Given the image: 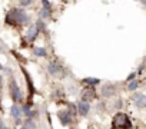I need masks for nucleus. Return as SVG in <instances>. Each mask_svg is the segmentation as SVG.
Wrapping results in <instances>:
<instances>
[{"label":"nucleus","mask_w":146,"mask_h":129,"mask_svg":"<svg viewBox=\"0 0 146 129\" xmlns=\"http://www.w3.org/2000/svg\"><path fill=\"white\" fill-rule=\"evenodd\" d=\"M27 16L23 10L20 9H13L12 12L7 13V23H17V25H25L27 23Z\"/></svg>","instance_id":"nucleus-1"},{"label":"nucleus","mask_w":146,"mask_h":129,"mask_svg":"<svg viewBox=\"0 0 146 129\" xmlns=\"http://www.w3.org/2000/svg\"><path fill=\"white\" fill-rule=\"evenodd\" d=\"M127 126H130V120L125 113H117L113 118V128L117 129V128H127Z\"/></svg>","instance_id":"nucleus-2"},{"label":"nucleus","mask_w":146,"mask_h":129,"mask_svg":"<svg viewBox=\"0 0 146 129\" xmlns=\"http://www.w3.org/2000/svg\"><path fill=\"white\" fill-rule=\"evenodd\" d=\"M10 90H12L13 99H15V100H19V99H20V89L17 88V85H16V82H15L13 79L10 80Z\"/></svg>","instance_id":"nucleus-3"},{"label":"nucleus","mask_w":146,"mask_h":129,"mask_svg":"<svg viewBox=\"0 0 146 129\" xmlns=\"http://www.w3.org/2000/svg\"><path fill=\"white\" fill-rule=\"evenodd\" d=\"M133 100H135V105L139 106V108H145V106H146V96H145V95L137 93V95L133 98Z\"/></svg>","instance_id":"nucleus-4"},{"label":"nucleus","mask_w":146,"mask_h":129,"mask_svg":"<svg viewBox=\"0 0 146 129\" xmlns=\"http://www.w3.org/2000/svg\"><path fill=\"white\" fill-rule=\"evenodd\" d=\"M43 6H44V7H43L40 16H42V19H49V17H50V5H49V2L43 0Z\"/></svg>","instance_id":"nucleus-5"},{"label":"nucleus","mask_w":146,"mask_h":129,"mask_svg":"<svg viewBox=\"0 0 146 129\" xmlns=\"http://www.w3.org/2000/svg\"><path fill=\"white\" fill-rule=\"evenodd\" d=\"M79 113L80 115H88L89 113V109H90V106H89V103L86 102V100H82V102H79Z\"/></svg>","instance_id":"nucleus-6"},{"label":"nucleus","mask_w":146,"mask_h":129,"mask_svg":"<svg viewBox=\"0 0 146 129\" xmlns=\"http://www.w3.org/2000/svg\"><path fill=\"white\" fill-rule=\"evenodd\" d=\"M102 93H103V96H112L115 93V86L113 85H105L103 89H102Z\"/></svg>","instance_id":"nucleus-7"},{"label":"nucleus","mask_w":146,"mask_h":129,"mask_svg":"<svg viewBox=\"0 0 146 129\" xmlns=\"http://www.w3.org/2000/svg\"><path fill=\"white\" fill-rule=\"evenodd\" d=\"M59 118H60V120H62L63 125H67V123H70V120H72V116H70L67 112H60V113H59Z\"/></svg>","instance_id":"nucleus-8"},{"label":"nucleus","mask_w":146,"mask_h":129,"mask_svg":"<svg viewBox=\"0 0 146 129\" xmlns=\"http://www.w3.org/2000/svg\"><path fill=\"white\" fill-rule=\"evenodd\" d=\"M93 98H95L93 89H85V90H83V100L88 102V99H93Z\"/></svg>","instance_id":"nucleus-9"},{"label":"nucleus","mask_w":146,"mask_h":129,"mask_svg":"<svg viewBox=\"0 0 146 129\" xmlns=\"http://www.w3.org/2000/svg\"><path fill=\"white\" fill-rule=\"evenodd\" d=\"M37 30H39V27L37 26H32L30 29H29V40H33L35 37H36V35H37Z\"/></svg>","instance_id":"nucleus-10"},{"label":"nucleus","mask_w":146,"mask_h":129,"mask_svg":"<svg viewBox=\"0 0 146 129\" xmlns=\"http://www.w3.org/2000/svg\"><path fill=\"white\" fill-rule=\"evenodd\" d=\"M10 112H12V116H13L15 119H19V116H20V109H19L17 106H12Z\"/></svg>","instance_id":"nucleus-11"},{"label":"nucleus","mask_w":146,"mask_h":129,"mask_svg":"<svg viewBox=\"0 0 146 129\" xmlns=\"http://www.w3.org/2000/svg\"><path fill=\"white\" fill-rule=\"evenodd\" d=\"M35 55L43 57V56H46V49H43V47H36V49H35Z\"/></svg>","instance_id":"nucleus-12"},{"label":"nucleus","mask_w":146,"mask_h":129,"mask_svg":"<svg viewBox=\"0 0 146 129\" xmlns=\"http://www.w3.org/2000/svg\"><path fill=\"white\" fill-rule=\"evenodd\" d=\"M57 70H59V66H57V64L52 63L50 66H49V72H50V73H53V75H57Z\"/></svg>","instance_id":"nucleus-13"},{"label":"nucleus","mask_w":146,"mask_h":129,"mask_svg":"<svg viewBox=\"0 0 146 129\" xmlns=\"http://www.w3.org/2000/svg\"><path fill=\"white\" fill-rule=\"evenodd\" d=\"M85 82L89 83V85H98L99 83V79H96V78H88V79H85Z\"/></svg>","instance_id":"nucleus-14"},{"label":"nucleus","mask_w":146,"mask_h":129,"mask_svg":"<svg viewBox=\"0 0 146 129\" xmlns=\"http://www.w3.org/2000/svg\"><path fill=\"white\" fill-rule=\"evenodd\" d=\"M137 88V82H130L129 83V90H135Z\"/></svg>","instance_id":"nucleus-15"},{"label":"nucleus","mask_w":146,"mask_h":129,"mask_svg":"<svg viewBox=\"0 0 146 129\" xmlns=\"http://www.w3.org/2000/svg\"><path fill=\"white\" fill-rule=\"evenodd\" d=\"M30 2H22V6H29Z\"/></svg>","instance_id":"nucleus-16"},{"label":"nucleus","mask_w":146,"mask_h":129,"mask_svg":"<svg viewBox=\"0 0 146 129\" xmlns=\"http://www.w3.org/2000/svg\"><path fill=\"white\" fill-rule=\"evenodd\" d=\"M135 78V73H132V75H129V78H127V80H132Z\"/></svg>","instance_id":"nucleus-17"},{"label":"nucleus","mask_w":146,"mask_h":129,"mask_svg":"<svg viewBox=\"0 0 146 129\" xmlns=\"http://www.w3.org/2000/svg\"><path fill=\"white\" fill-rule=\"evenodd\" d=\"M22 129H29V126H23V128H22Z\"/></svg>","instance_id":"nucleus-18"},{"label":"nucleus","mask_w":146,"mask_h":129,"mask_svg":"<svg viewBox=\"0 0 146 129\" xmlns=\"http://www.w3.org/2000/svg\"><path fill=\"white\" fill-rule=\"evenodd\" d=\"M2 129H7V128H6V126H2Z\"/></svg>","instance_id":"nucleus-19"}]
</instances>
